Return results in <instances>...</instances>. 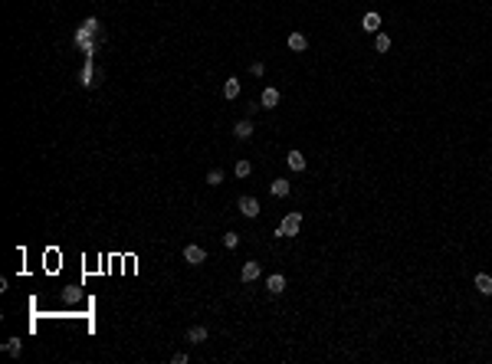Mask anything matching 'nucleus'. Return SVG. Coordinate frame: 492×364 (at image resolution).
Returning a JSON list of instances; mask_svg holds the SVG:
<instances>
[{
    "instance_id": "nucleus-1",
    "label": "nucleus",
    "mask_w": 492,
    "mask_h": 364,
    "mask_svg": "<svg viewBox=\"0 0 492 364\" xmlns=\"http://www.w3.org/2000/svg\"><path fill=\"white\" fill-rule=\"evenodd\" d=\"M299 230H302V213H285L282 223L276 227V236H295Z\"/></svg>"
},
{
    "instance_id": "nucleus-2",
    "label": "nucleus",
    "mask_w": 492,
    "mask_h": 364,
    "mask_svg": "<svg viewBox=\"0 0 492 364\" xmlns=\"http://www.w3.org/2000/svg\"><path fill=\"white\" fill-rule=\"evenodd\" d=\"M184 263H190V266H200V263H207V250H204V246H197V243L184 246Z\"/></svg>"
},
{
    "instance_id": "nucleus-3",
    "label": "nucleus",
    "mask_w": 492,
    "mask_h": 364,
    "mask_svg": "<svg viewBox=\"0 0 492 364\" xmlns=\"http://www.w3.org/2000/svg\"><path fill=\"white\" fill-rule=\"evenodd\" d=\"M236 207H240V213H243V217H250V220H253V217H259V210H262L256 197H240Z\"/></svg>"
},
{
    "instance_id": "nucleus-4",
    "label": "nucleus",
    "mask_w": 492,
    "mask_h": 364,
    "mask_svg": "<svg viewBox=\"0 0 492 364\" xmlns=\"http://www.w3.org/2000/svg\"><path fill=\"white\" fill-rule=\"evenodd\" d=\"M253 132H256V128H253V121H250V118H240L236 125H233V135H236L240 141H250Z\"/></svg>"
},
{
    "instance_id": "nucleus-5",
    "label": "nucleus",
    "mask_w": 492,
    "mask_h": 364,
    "mask_svg": "<svg viewBox=\"0 0 492 364\" xmlns=\"http://www.w3.org/2000/svg\"><path fill=\"white\" fill-rule=\"evenodd\" d=\"M279 105V89H262V95H259V109H276Z\"/></svg>"
},
{
    "instance_id": "nucleus-6",
    "label": "nucleus",
    "mask_w": 492,
    "mask_h": 364,
    "mask_svg": "<svg viewBox=\"0 0 492 364\" xmlns=\"http://www.w3.org/2000/svg\"><path fill=\"white\" fill-rule=\"evenodd\" d=\"M259 273H262V269H259V263H256V259H250V263H243L240 279H243V282H253V279H259Z\"/></svg>"
},
{
    "instance_id": "nucleus-7",
    "label": "nucleus",
    "mask_w": 492,
    "mask_h": 364,
    "mask_svg": "<svg viewBox=\"0 0 492 364\" xmlns=\"http://www.w3.org/2000/svg\"><path fill=\"white\" fill-rule=\"evenodd\" d=\"M472 286H476L479 296H492V276H489V273H479V276L472 279Z\"/></svg>"
},
{
    "instance_id": "nucleus-8",
    "label": "nucleus",
    "mask_w": 492,
    "mask_h": 364,
    "mask_svg": "<svg viewBox=\"0 0 492 364\" xmlns=\"http://www.w3.org/2000/svg\"><path fill=\"white\" fill-rule=\"evenodd\" d=\"M289 49H292V53L308 49V36H305V33H289Z\"/></svg>"
},
{
    "instance_id": "nucleus-9",
    "label": "nucleus",
    "mask_w": 492,
    "mask_h": 364,
    "mask_svg": "<svg viewBox=\"0 0 492 364\" xmlns=\"http://www.w3.org/2000/svg\"><path fill=\"white\" fill-rule=\"evenodd\" d=\"M266 289H269L273 296H279V292L285 289V276H282V273H273V276L266 279Z\"/></svg>"
},
{
    "instance_id": "nucleus-10",
    "label": "nucleus",
    "mask_w": 492,
    "mask_h": 364,
    "mask_svg": "<svg viewBox=\"0 0 492 364\" xmlns=\"http://www.w3.org/2000/svg\"><path fill=\"white\" fill-rule=\"evenodd\" d=\"M285 164L292 167V171H305V155H302V151H289V155H285Z\"/></svg>"
},
{
    "instance_id": "nucleus-11",
    "label": "nucleus",
    "mask_w": 492,
    "mask_h": 364,
    "mask_svg": "<svg viewBox=\"0 0 492 364\" xmlns=\"http://www.w3.org/2000/svg\"><path fill=\"white\" fill-rule=\"evenodd\" d=\"M269 190H273V197H289V181H282V177H276L273 184H269Z\"/></svg>"
},
{
    "instance_id": "nucleus-12",
    "label": "nucleus",
    "mask_w": 492,
    "mask_h": 364,
    "mask_svg": "<svg viewBox=\"0 0 492 364\" xmlns=\"http://www.w3.org/2000/svg\"><path fill=\"white\" fill-rule=\"evenodd\" d=\"M236 95H240V79H227V82H223V99L233 102Z\"/></svg>"
},
{
    "instance_id": "nucleus-13",
    "label": "nucleus",
    "mask_w": 492,
    "mask_h": 364,
    "mask_svg": "<svg viewBox=\"0 0 492 364\" xmlns=\"http://www.w3.org/2000/svg\"><path fill=\"white\" fill-rule=\"evenodd\" d=\"M187 341H194V344H204V341H207V328H204V325H194V328L187 331Z\"/></svg>"
},
{
    "instance_id": "nucleus-14",
    "label": "nucleus",
    "mask_w": 492,
    "mask_h": 364,
    "mask_svg": "<svg viewBox=\"0 0 492 364\" xmlns=\"http://www.w3.org/2000/svg\"><path fill=\"white\" fill-rule=\"evenodd\" d=\"M361 23H364V30H368V33H377V30H381V17H377V13H364V20H361Z\"/></svg>"
},
{
    "instance_id": "nucleus-15",
    "label": "nucleus",
    "mask_w": 492,
    "mask_h": 364,
    "mask_svg": "<svg viewBox=\"0 0 492 364\" xmlns=\"http://www.w3.org/2000/svg\"><path fill=\"white\" fill-rule=\"evenodd\" d=\"M3 351L10 354V358H20V351H23V344H20V338H10V341H3Z\"/></svg>"
},
{
    "instance_id": "nucleus-16",
    "label": "nucleus",
    "mask_w": 492,
    "mask_h": 364,
    "mask_svg": "<svg viewBox=\"0 0 492 364\" xmlns=\"http://www.w3.org/2000/svg\"><path fill=\"white\" fill-rule=\"evenodd\" d=\"M374 49H377V53H387V49H391V36L377 33V36H374Z\"/></svg>"
},
{
    "instance_id": "nucleus-17",
    "label": "nucleus",
    "mask_w": 492,
    "mask_h": 364,
    "mask_svg": "<svg viewBox=\"0 0 492 364\" xmlns=\"http://www.w3.org/2000/svg\"><path fill=\"white\" fill-rule=\"evenodd\" d=\"M223 246H227V250H236V246H240V233H233V230L223 233Z\"/></svg>"
},
{
    "instance_id": "nucleus-18",
    "label": "nucleus",
    "mask_w": 492,
    "mask_h": 364,
    "mask_svg": "<svg viewBox=\"0 0 492 364\" xmlns=\"http://www.w3.org/2000/svg\"><path fill=\"white\" fill-rule=\"evenodd\" d=\"M250 171H253L250 161H236V167H233V174H236V177H250Z\"/></svg>"
},
{
    "instance_id": "nucleus-19",
    "label": "nucleus",
    "mask_w": 492,
    "mask_h": 364,
    "mask_svg": "<svg viewBox=\"0 0 492 364\" xmlns=\"http://www.w3.org/2000/svg\"><path fill=\"white\" fill-rule=\"evenodd\" d=\"M207 184H210V187H217V184H223V171H220V167H213V171L207 174Z\"/></svg>"
},
{
    "instance_id": "nucleus-20",
    "label": "nucleus",
    "mask_w": 492,
    "mask_h": 364,
    "mask_svg": "<svg viewBox=\"0 0 492 364\" xmlns=\"http://www.w3.org/2000/svg\"><path fill=\"white\" fill-rule=\"evenodd\" d=\"M250 72H253V76H266V66H262V63H253Z\"/></svg>"
}]
</instances>
